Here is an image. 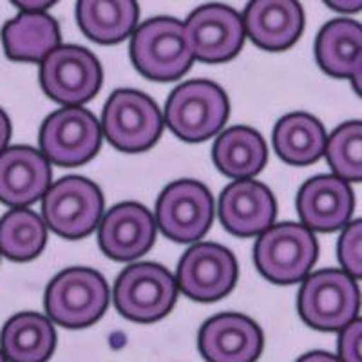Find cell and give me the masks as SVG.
I'll return each mask as SVG.
<instances>
[{
	"label": "cell",
	"instance_id": "9",
	"mask_svg": "<svg viewBox=\"0 0 362 362\" xmlns=\"http://www.w3.org/2000/svg\"><path fill=\"white\" fill-rule=\"evenodd\" d=\"M40 83L45 95L67 107H80L102 87L98 58L78 45H60L40 67Z\"/></svg>",
	"mask_w": 362,
	"mask_h": 362
},
{
	"label": "cell",
	"instance_id": "25",
	"mask_svg": "<svg viewBox=\"0 0 362 362\" xmlns=\"http://www.w3.org/2000/svg\"><path fill=\"white\" fill-rule=\"evenodd\" d=\"M362 53V25L350 18L332 21L317 35V64L334 78H350Z\"/></svg>",
	"mask_w": 362,
	"mask_h": 362
},
{
	"label": "cell",
	"instance_id": "4",
	"mask_svg": "<svg viewBox=\"0 0 362 362\" xmlns=\"http://www.w3.org/2000/svg\"><path fill=\"white\" fill-rule=\"evenodd\" d=\"M317 250V239L310 228L297 223H281L255 241L254 263L270 283L293 284L308 276Z\"/></svg>",
	"mask_w": 362,
	"mask_h": 362
},
{
	"label": "cell",
	"instance_id": "6",
	"mask_svg": "<svg viewBox=\"0 0 362 362\" xmlns=\"http://www.w3.org/2000/svg\"><path fill=\"white\" fill-rule=\"evenodd\" d=\"M103 134L122 153H144L163 131V118L153 98L134 89H118L103 109Z\"/></svg>",
	"mask_w": 362,
	"mask_h": 362
},
{
	"label": "cell",
	"instance_id": "8",
	"mask_svg": "<svg viewBox=\"0 0 362 362\" xmlns=\"http://www.w3.org/2000/svg\"><path fill=\"white\" fill-rule=\"evenodd\" d=\"M103 196L93 181L67 176L44 196L42 212L51 230L66 239H82L95 230L102 218Z\"/></svg>",
	"mask_w": 362,
	"mask_h": 362
},
{
	"label": "cell",
	"instance_id": "2",
	"mask_svg": "<svg viewBox=\"0 0 362 362\" xmlns=\"http://www.w3.org/2000/svg\"><path fill=\"white\" fill-rule=\"evenodd\" d=\"M228 118L225 90L210 80H190L170 93L165 124L185 141H203L218 134Z\"/></svg>",
	"mask_w": 362,
	"mask_h": 362
},
{
	"label": "cell",
	"instance_id": "17",
	"mask_svg": "<svg viewBox=\"0 0 362 362\" xmlns=\"http://www.w3.org/2000/svg\"><path fill=\"white\" fill-rule=\"evenodd\" d=\"M355 199L350 185L337 176H315L300 187L297 212L310 230L334 232L344 226L354 212Z\"/></svg>",
	"mask_w": 362,
	"mask_h": 362
},
{
	"label": "cell",
	"instance_id": "26",
	"mask_svg": "<svg viewBox=\"0 0 362 362\" xmlns=\"http://www.w3.org/2000/svg\"><path fill=\"white\" fill-rule=\"evenodd\" d=\"M45 225L38 214L28 209L9 210L0 219V252L13 261H29L45 247Z\"/></svg>",
	"mask_w": 362,
	"mask_h": 362
},
{
	"label": "cell",
	"instance_id": "31",
	"mask_svg": "<svg viewBox=\"0 0 362 362\" xmlns=\"http://www.w3.org/2000/svg\"><path fill=\"white\" fill-rule=\"evenodd\" d=\"M297 362H341V358L335 357V355L325 354V351H312V354L303 355Z\"/></svg>",
	"mask_w": 362,
	"mask_h": 362
},
{
	"label": "cell",
	"instance_id": "12",
	"mask_svg": "<svg viewBox=\"0 0 362 362\" xmlns=\"http://www.w3.org/2000/svg\"><path fill=\"white\" fill-rule=\"evenodd\" d=\"M238 261L228 248L199 243L185 252L177 267L176 283L181 293L210 303L230 293L238 281Z\"/></svg>",
	"mask_w": 362,
	"mask_h": 362
},
{
	"label": "cell",
	"instance_id": "11",
	"mask_svg": "<svg viewBox=\"0 0 362 362\" xmlns=\"http://www.w3.org/2000/svg\"><path fill=\"white\" fill-rule=\"evenodd\" d=\"M214 202L209 189L194 180L170 183L156 203V221L165 235L176 243H192L209 232Z\"/></svg>",
	"mask_w": 362,
	"mask_h": 362
},
{
	"label": "cell",
	"instance_id": "19",
	"mask_svg": "<svg viewBox=\"0 0 362 362\" xmlns=\"http://www.w3.org/2000/svg\"><path fill=\"white\" fill-rule=\"evenodd\" d=\"M243 21L248 37L264 51L288 49L305 28L303 8L292 0H255L248 4Z\"/></svg>",
	"mask_w": 362,
	"mask_h": 362
},
{
	"label": "cell",
	"instance_id": "33",
	"mask_svg": "<svg viewBox=\"0 0 362 362\" xmlns=\"http://www.w3.org/2000/svg\"><path fill=\"white\" fill-rule=\"evenodd\" d=\"M328 6H334L339 11H357L362 8V2H328Z\"/></svg>",
	"mask_w": 362,
	"mask_h": 362
},
{
	"label": "cell",
	"instance_id": "27",
	"mask_svg": "<svg viewBox=\"0 0 362 362\" xmlns=\"http://www.w3.org/2000/svg\"><path fill=\"white\" fill-rule=\"evenodd\" d=\"M326 160L335 176L348 181H362V122H348L328 138Z\"/></svg>",
	"mask_w": 362,
	"mask_h": 362
},
{
	"label": "cell",
	"instance_id": "22",
	"mask_svg": "<svg viewBox=\"0 0 362 362\" xmlns=\"http://www.w3.org/2000/svg\"><path fill=\"white\" fill-rule=\"evenodd\" d=\"M57 334L49 319L38 313H18L0 334L2 354L11 362H47L53 355Z\"/></svg>",
	"mask_w": 362,
	"mask_h": 362
},
{
	"label": "cell",
	"instance_id": "18",
	"mask_svg": "<svg viewBox=\"0 0 362 362\" xmlns=\"http://www.w3.org/2000/svg\"><path fill=\"white\" fill-rule=\"evenodd\" d=\"M51 189V165L31 147L6 148L0 154V202L11 206L31 205Z\"/></svg>",
	"mask_w": 362,
	"mask_h": 362
},
{
	"label": "cell",
	"instance_id": "5",
	"mask_svg": "<svg viewBox=\"0 0 362 362\" xmlns=\"http://www.w3.org/2000/svg\"><path fill=\"white\" fill-rule=\"evenodd\" d=\"M107 305V283L90 268H69L58 274L45 292V312L66 328L95 325Z\"/></svg>",
	"mask_w": 362,
	"mask_h": 362
},
{
	"label": "cell",
	"instance_id": "7",
	"mask_svg": "<svg viewBox=\"0 0 362 362\" xmlns=\"http://www.w3.org/2000/svg\"><path fill=\"white\" fill-rule=\"evenodd\" d=\"M176 296V279L160 264H131L116 279V308L134 322L160 321L173 310Z\"/></svg>",
	"mask_w": 362,
	"mask_h": 362
},
{
	"label": "cell",
	"instance_id": "16",
	"mask_svg": "<svg viewBox=\"0 0 362 362\" xmlns=\"http://www.w3.org/2000/svg\"><path fill=\"white\" fill-rule=\"evenodd\" d=\"M219 218L226 230L239 238L261 235L272 228L276 219V199L259 181H234L223 190Z\"/></svg>",
	"mask_w": 362,
	"mask_h": 362
},
{
	"label": "cell",
	"instance_id": "1",
	"mask_svg": "<svg viewBox=\"0 0 362 362\" xmlns=\"http://www.w3.org/2000/svg\"><path fill=\"white\" fill-rule=\"evenodd\" d=\"M131 58L136 69L147 78L156 82L181 78L194 62L185 24L169 17L144 22L132 35Z\"/></svg>",
	"mask_w": 362,
	"mask_h": 362
},
{
	"label": "cell",
	"instance_id": "20",
	"mask_svg": "<svg viewBox=\"0 0 362 362\" xmlns=\"http://www.w3.org/2000/svg\"><path fill=\"white\" fill-rule=\"evenodd\" d=\"M6 54L18 62H44L60 44V31L54 18L45 13L25 11L2 29Z\"/></svg>",
	"mask_w": 362,
	"mask_h": 362
},
{
	"label": "cell",
	"instance_id": "15",
	"mask_svg": "<svg viewBox=\"0 0 362 362\" xmlns=\"http://www.w3.org/2000/svg\"><path fill=\"white\" fill-rule=\"evenodd\" d=\"M156 238V221L140 203H119L100 223L98 243L116 261H132L147 254Z\"/></svg>",
	"mask_w": 362,
	"mask_h": 362
},
{
	"label": "cell",
	"instance_id": "10",
	"mask_svg": "<svg viewBox=\"0 0 362 362\" xmlns=\"http://www.w3.org/2000/svg\"><path fill=\"white\" fill-rule=\"evenodd\" d=\"M102 129L87 109L64 107L45 118L40 129V147L51 163L78 167L96 156Z\"/></svg>",
	"mask_w": 362,
	"mask_h": 362
},
{
	"label": "cell",
	"instance_id": "32",
	"mask_svg": "<svg viewBox=\"0 0 362 362\" xmlns=\"http://www.w3.org/2000/svg\"><path fill=\"white\" fill-rule=\"evenodd\" d=\"M350 78H351V86H354V89L357 90V95L362 98V53L358 54Z\"/></svg>",
	"mask_w": 362,
	"mask_h": 362
},
{
	"label": "cell",
	"instance_id": "34",
	"mask_svg": "<svg viewBox=\"0 0 362 362\" xmlns=\"http://www.w3.org/2000/svg\"><path fill=\"white\" fill-rule=\"evenodd\" d=\"M0 362H8V358H6V355L0 351Z\"/></svg>",
	"mask_w": 362,
	"mask_h": 362
},
{
	"label": "cell",
	"instance_id": "28",
	"mask_svg": "<svg viewBox=\"0 0 362 362\" xmlns=\"http://www.w3.org/2000/svg\"><path fill=\"white\" fill-rule=\"evenodd\" d=\"M337 255L348 276L362 279V219L346 226L339 239Z\"/></svg>",
	"mask_w": 362,
	"mask_h": 362
},
{
	"label": "cell",
	"instance_id": "3",
	"mask_svg": "<svg viewBox=\"0 0 362 362\" xmlns=\"http://www.w3.org/2000/svg\"><path fill=\"white\" fill-rule=\"evenodd\" d=\"M361 308L354 277L342 270H321L308 276L299 290L297 310L308 326L325 332L344 329Z\"/></svg>",
	"mask_w": 362,
	"mask_h": 362
},
{
	"label": "cell",
	"instance_id": "24",
	"mask_svg": "<svg viewBox=\"0 0 362 362\" xmlns=\"http://www.w3.org/2000/svg\"><path fill=\"white\" fill-rule=\"evenodd\" d=\"M140 9L132 0H82L76 18L86 37L100 44H116L134 31Z\"/></svg>",
	"mask_w": 362,
	"mask_h": 362
},
{
	"label": "cell",
	"instance_id": "21",
	"mask_svg": "<svg viewBox=\"0 0 362 362\" xmlns=\"http://www.w3.org/2000/svg\"><path fill=\"white\" fill-rule=\"evenodd\" d=\"M212 160L225 176L250 180L267 165L268 148L259 132L238 125L219 134L212 147Z\"/></svg>",
	"mask_w": 362,
	"mask_h": 362
},
{
	"label": "cell",
	"instance_id": "23",
	"mask_svg": "<svg viewBox=\"0 0 362 362\" xmlns=\"http://www.w3.org/2000/svg\"><path fill=\"white\" fill-rule=\"evenodd\" d=\"M326 132L322 124L308 112H292L277 122L274 147L283 161L296 167L315 163L326 153Z\"/></svg>",
	"mask_w": 362,
	"mask_h": 362
},
{
	"label": "cell",
	"instance_id": "13",
	"mask_svg": "<svg viewBox=\"0 0 362 362\" xmlns=\"http://www.w3.org/2000/svg\"><path fill=\"white\" fill-rule=\"evenodd\" d=\"M245 21L235 9L206 4L187 18L185 35L196 60L221 64L232 60L245 42Z\"/></svg>",
	"mask_w": 362,
	"mask_h": 362
},
{
	"label": "cell",
	"instance_id": "30",
	"mask_svg": "<svg viewBox=\"0 0 362 362\" xmlns=\"http://www.w3.org/2000/svg\"><path fill=\"white\" fill-rule=\"evenodd\" d=\"M9 136H11V124H9V118L2 109H0V154L6 151V145L9 141Z\"/></svg>",
	"mask_w": 362,
	"mask_h": 362
},
{
	"label": "cell",
	"instance_id": "29",
	"mask_svg": "<svg viewBox=\"0 0 362 362\" xmlns=\"http://www.w3.org/2000/svg\"><path fill=\"white\" fill-rule=\"evenodd\" d=\"M341 362H362V319L346 326L339 337Z\"/></svg>",
	"mask_w": 362,
	"mask_h": 362
},
{
	"label": "cell",
	"instance_id": "14",
	"mask_svg": "<svg viewBox=\"0 0 362 362\" xmlns=\"http://www.w3.org/2000/svg\"><path fill=\"white\" fill-rule=\"evenodd\" d=\"M198 348L206 362H255L263 350V332L241 313H219L202 326Z\"/></svg>",
	"mask_w": 362,
	"mask_h": 362
}]
</instances>
